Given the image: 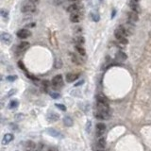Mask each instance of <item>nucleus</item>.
Returning <instances> with one entry per match:
<instances>
[{
    "label": "nucleus",
    "instance_id": "34",
    "mask_svg": "<svg viewBox=\"0 0 151 151\" xmlns=\"http://www.w3.org/2000/svg\"><path fill=\"white\" fill-rule=\"evenodd\" d=\"M42 84H43V87L45 88V90H47V89L49 87V85H50V83H49L48 80H44V81H43Z\"/></svg>",
    "mask_w": 151,
    "mask_h": 151
},
{
    "label": "nucleus",
    "instance_id": "21",
    "mask_svg": "<svg viewBox=\"0 0 151 151\" xmlns=\"http://www.w3.org/2000/svg\"><path fill=\"white\" fill-rule=\"evenodd\" d=\"M96 102L97 103H109L107 97L104 96L103 94H97L96 95Z\"/></svg>",
    "mask_w": 151,
    "mask_h": 151
},
{
    "label": "nucleus",
    "instance_id": "9",
    "mask_svg": "<svg viewBox=\"0 0 151 151\" xmlns=\"http://www.w3.org/2000/svg\"><path fill=\"white\" fill-rule=\"evenodd\" d=\"M96 109H97L98 112H110V106H109V103H97V102H96Z\"/></svg>",
    "mask_w": 151,
    "mask_h": 151
},
{
    "label": "nucleus",
    "instance_id": "23",
    "mask_svg": "<svg viewBox=\"0 0 151 151\" xmlns=\"http://www.w3.org/2000/svg\"><path fill=\"white\" fill-rule=\"evenodd\" d=\"M97 147L98 148H105L106 147V140L105 138H99L97 142Z\"/></svg>",
    "mask_w": 151,
    "mask_h": 151
},
{
    "label": "nucleus",
    "instance_id": "31",
    "mask_svg": "<svg viewBox=\"0 0 151 151\" xmlns=\"http://www.w3.org/2000/svg\"><path fill=\"white\" fill-rule=\"evenodd\" d=\"M56 107L58 108L59 110H63V112H65V110H66V107L64 106L63 104H56Z\"/></svg>",
    "mask_w": 151,
    "mask_h": 151
},
{
    "label": "nucleus",
    "instance_id": "38",
    "mask_svg": "<svg viewBox=\"0 0 151 151\" xmlns=\"http://www.w3.org/2000/svg\"><path fill=\"white\" fill-rule=\"evenodd\" d=\"M29 1L30 2H32V3H34V4H36V3H38L40 0H29Z\"/></svg>",
    "mask_w": 151,
    "mask_h": 151
},
{
    "label": "nucleus",
    "instance_id": "13",
    "mask_svg": "<svg viewBox=\"0 0 151 151\" xmlns=\"http://www.w3.org/2000/svg\"><path fill=\"white\" fill-rule=\"evenodd\" d=\"M94 115L99 120H107L110 118V112H98L97 110Z\"/></svg>",
    "mask_w": 151,
    "mask_h": 151
},
{
    "label": "nucleus",
    "instance_id": "11",
    "mask_svg": "<svg viewBox=\"0 0 151 151\" xmlns=\"http://www.w3.org/2000/svg\"><path fill=\"white\" fill-rule=\"evenodd\" d=\"M79 78V74H76V73H68L65 76L66 81L68 83H72L74 81L78 80V78Z\"/></svg>",
    "mask_w": 151,
    "mask_h": 151
},
{
    "label": "nucleus",
    "instance_id": "32",
    "mask_svg": "<svg viewBox=\"0 0 151 151\" xmlns=\"http://www.w3.org/2000/svg\"><path fill=\"white\" fill-rule=\"evenodd\" d=\"M18 78V76H7V80L9 81H14V80H16V79Z\"/></svg>",
    "mask_w": 151,
    "mask_h": 151
},
{
    "label": "nucleus",
    "instance_id": "25",
    "mask_svg": "<svg viewBox=\"0 0 151 151\" xmlns=\"http://www.w3.org/2000/svg\"><path fill=\"white\" fill-rule=\"evenodd\" d=\"M18 105H19V101L14 99V100H11L10 103H9V108L10 109H15V108L18 107Z\"/></svg>",
    "mask_w": 151,
    "mask_h": 151
},
{
    "label": "nucleus",
    "instance_id": "29",
    "mask_svg": "<svg viewBox=\"0 0 151 151\" xmlns=\"http://www.w3.org/2000/svg\"><path fill=\"white\" fill-rule=\"evenodd\" d=\"M118 42H119L121 45H127L128 43V39H127V37H123V38L119 39V40H118Z\"/></svg>",
    "mask_w": 151,
    "mask_h": 151
},
{
    "label": "nucleus",
    "instance_id": "36",
    "mask_svg": "<svg viewBox=\"0 0 151 151\" xmlns=\"http://www.w3.org/2000/svg\"><path fill=\"white\" fill-rule=\"evenodd\" d=\"M15 92H16V91H15V90H11V91L10 92V93H9V94H7V96H8V97H10V96H11V94H14V93H15Z\"/></svg>",
    "mask_w": 151,
    "mask_h": 151
},
{
    "label": "nucleus",
    "instance_id": "18",
    "mask_svg": "<svg viewBox=\"0 0 151 151\" xmlns=\"http://www.w3.org/2000/svg\"><path fill=\"white\" fill-rule=\"evenodd\" d=\"M78 11H80V6H79V4H71L67 8V11L70 12V13H73V12H76Z\"/></svg>",
    "mask_w": 151,
    "mask_h": 151
},
{
    "label": "nucleus",
    "instance_id": "41",
    "mask_svg": "<svg viewBox=\"0 0 151 151\" xmlns=\"http://www.w3.org/2000/svg\"><path fill=\"white\" fill-rule=\"evenodd\" d=\"M68 1H71V2H74V1H76V0H68Z\"/></svg>",
    "mask_w": 151,
    "mask_h": 151
},
{
    "label": "nucleus",
    "instance_id": "7",
    "mask_svg": "<svg viewBox=\"0 0 151 151\" xmlns=\"http://www.w3.org/2000/svg\"><path fill=\"white\" fill-rule=\"evenodd\" d=\"M81 18H82V14L79 11H76V12H73V13L70 14V20H71V22H73V23L80 22Z\"/></svg>",
    "mask_w": 151,
    "mask_h": 151
},
{
    "label": "nucleus",
    "instance_id": "2",
    "mask_svg": "<svg viewBox=\"0 0 151 151\" xmlns=\"http://www.w3.org/2000/svg\"><path fill=\"white\" fill-rule=\"evenodd\" d=\"M63 84H64V82H63V76L61 75H57L52 78L51 85L53 88L61 89L63 86Z\"/></svg>",
    "mask_w": 151,
    "mask_h": 151
},
{
    "label": "nucleus",
    "instance_id": "40",
    "mask_svg": "<svg viewBox=\"0 0 151 151\" xmlns=\"http://www.w3.org/2000/svg\"><path fill=\"white\" fill-rule=\"evenodd\" d=\"M114 15H115V11H112V17H114Z\"/></svg>",
    "mask_w": 151,
    "mask_h": 151
},
{
    "label": "nucleus",
    "instance_id": "19",
    "mask_svg": "<svg viewBox=\"0 0 151 151\" xmlns=\"http://www.w3.org/2000/svg\"><path fill=\"white\" fill-rule=\"evenodd\" d=\"M115 58H116L118 61H125L126 60H127L128 56H127V54H126L125 52H123V51H118V52L116 53Z\"/></svg>",
    "mask_w": 151,
    "mask_h": 151
},
{
    "label": "nucleus",
    "instance_id": "17",
    "mask_svg": "<svg viewBox=\"0 0 151 151\" xmlns=\"http://www.w3.org/2000/svg\"><path fill=\"white\" fill-rule=\"evenodd\" d=\"M29 47V42H26V41H22L20 43L19 45H18V50L23 52V51H26L27 48Z\"/></svg>",
    "mask_w": 151,
    "mask_h": 151
},
{
    "label": "nucleus",
    "instance_id": "26",
    "mask_svg": "<svg viewBox=\"0 0 151 151\" xmlns=\"http://www.w3.org/2000/svg\"><path fill=\"white\" fill-rule=\"evenodd\" d=\"M76 44H78V45H82L85 43V39H84V37H83V36L78 35V36L76 37Z\"/></svg>",
    "mask_w": 151,
    "mask_h": 151
},
{
    "label": "nucleus",
    "instance_id": "12",
    "mask_svg": "<svg viewBox=\"0 0 151 151\" xmlns=\"http://www.w3.org/2000/svg\"><path fill=\"white\" fill-rule=\"evenodd\" d=\"M47 119L48 122H57L59 119H60V115L58 114L57 112H49L48 114L47 115Z\"/></svg>",
    "mask_w": 151,
    "mask_h": 151
},
{
    "label": "nucleus",
    "instance_id": "1",
    "mask_svg": "<svg viewBox=\"0 0 151 151\" xmlns=\"http://www.w3.org/2000/svg\"><path fill=\"white\" fill-rule=\"evenodd\" d=\"M36 11V6L34 3L32 2H25L24 4L21 7V11L23 13H31V12H34Z\"/></svg>",
    "mask_w": 151,
    "mask_h": 151
},
{
    "label": "nucleus",
    "instance_id": "35",
    "mask_svg": "<svg viewBox=\"0 0 151 151\" xmlns=\"http://www.w3.org/2000/svg\"><path fill=\"white\" fill-rule=\"evenodd\" d=\"M50 95H51V97L52 98H54V99H58L59 97H60V94H58V93H50Z\"/></svg>",
    "mask_w": 151,
    "mask_h": 151
},
{
    "label": "nucleus",
    "instance_id": "8",
    "mask_svg": "<svg viewBox=\"0 0 151 151\" xmlns=\"http://www.w3.org/2000/svg\"><path fill=\"white\" fill-rule=\"evenodd\" d=\"M127 17H128V20L131 23H135L139 21V15L135 11H128L127 13Z\"/></svg>",
    "mask_w": 151,
    "mask_h": 151
},
{
    "label": "nucleus",
    "instance_id": "20",
    "mask_svg": "<svg viewBox=\"0 0 151 151\" xmlns=\"http://www.w3.org/2000/svg\"><path fill=\"white\" fill-rule=\"evenodd\" d=\"M70 56H71V60H72V61L75 64H78V65H80V64L82 63V61L80 60V58H78L76 55L75 54H73V53H71L70 54Z\"/></svg>",
    "mask_w": 151,
    "mask_h": 151
},
{
    "label": "nucleus",
    "instance_id": "10",
    "mask_svg": "<svg viewBox=\"0 0 151 151\" xmlns=\"http://www.w3.org/2000/svg\"><path fill=\"white\" fill-rule=\"evenodd\" d=\"M1 41L4 43L5 45H11V43L12 42V37L10 33L7 32H3L1 34Z\"/></svg>",
    "mask_w": 151,
    "mask_h": 151
},
{
    "label": "nucleus",
    "instance_id": "37",
    "mask_svg": "<svg viewBox=\"0 0 151 151\" xmlns=\"http://www.w3.org/2000/svg\"><path fill=\"white\" fill-rule=\"evenodd\" d=\"M82 83H84V80H80L79 82H78V83H76V84H75V86L76 87V86H79V85H81Z\"/></svg>",
    "mask_w": 151,
    "mask_h": 151
},
{
    "label": "nucleus",
    "instance_id": "27",
    "mask_svg": "<svg viewBox=\"0 0 151 151\" xmlns=\"http://www.w3.org/2000/svg\"><path fill=\"white\" fill-rule=\"evenodd\" d=\"M40 151H58V148L56 146H45L40 149Z\"/></svg>",
    "mask_w": 151,
    "mask_h": 151
},
{
    "label": "nucleus",
    "instance_id": "4",
    "mask_svg": "<svg viewBox=\"0 0 151 151\" xmlns=\"http://www.w3.org/2000/svg\"><path fill=\"white\" fill-rule=\"evenodd\" d=\"M24 146H25V150L26 151H40L38 146H37V144L32 141H27V143L24 144Z\"/></svg>",
    "mask_w": 151,
    "mask_h": 151
},
{
    "label": "nucleus",
    "instance_id": "22",
    "mask_svg": "<svg viewBox=\"0 0 151 151\" xmlns=\"http://www.w3.org/2000/svg\"><path fill=\"white\" fill-rule=\"evenodd\" d=\"M114 36H115V38H116V40L118 41L119 39H121V38H123V37H127L126 36L124 33H123L121 30H120L118 27L115 29V31H114Z\"/></svg>",
    "mask_w": 151,
    "mask_h": 151
},
{
    "label": "nucleus",
    "instance_id": "14",
    "mask_svg": "<svg viewBox=\"0 0 151 151\" xmlns=\"http://www.w3.org/2000/svg\"><path fill=\"white\" fill-rule=\"evenodd\" d=\"M12 140H13V134H11V133L5 134L4 137H3V139H2V144H3V146L9 144Z\"/></svg>",
    "mask_w": 151,
    "mask_h": 151
},
{
    "label": "nucleus",
    "instance_id": "6",
    "mask_svg": "<svg viewBox=\"0 0 151 151\" xmlns=\"http://www.w3.org/2000/svg\"><path fill=\"white\" fill-rule=\"evenodd\" d=\"M95 128H96V136L100 138L106 131V125L104 123H97Z\"/></svg>",
    "mask_w": 151,
    "mask_h": 151
},
{
    "label": "nucleus",
    "instance_id": "5",
    "mask_svg": "<svg viewBox=\"0 0 151 151\" xmlns=\"http://www.w3.org/2000/svg\"><path fill=\"white\" fill-rule=\"evenodd\" d=\"M129 8L132 11H135L137 13H140L141 11V8L139 5V0H130L129 1Z\"/></svg>",
    "mask_w": 151,
    "mask_h": 151
},
{
    "label": "nucleus",
    "instance_id": "3",
    "mask_svg": "<svg viewBox=\"0 0 151 151\" xmlns=\"http://www.w3.org/2000/svg\"><path fill=\"white\" fill-rule=\"evenodd\" d=\"M16 35H17L18 38L24 40V39H27V38H29V37L31 35V32H30L27 29H22L18 30L17 33H16Z\"/></svg>",
    "mask_w": 151,
    "mask_h": 151
},
{
    "label": "nucleus",
    "instance_id": "39",
    "mask_svg": "<svg viewBox=\"0 0 151 151\" xmlns=\"http://www.w3.org/2000/svg\"><path fill=\"white\" fill-rule=\"evenodd\" d=\"M96 151H106V150H105V148H98Z\"/></svg>",
    "mask_w": 151,
    "mask_h": 151
},
{
    "label": "nucleus",
    "instance_id": "24",
    "mask_svg": "<svg viewBox=\"0 0 151 151\" xmlns=\"http://www.w3.org/2000/svg\"><path fill=\"white\" fill-rule=\"evenodd\" d=\"M75 48H76V50L78 51V54H80L81 56H86L85 49L83 48L82 45H76Z\"/></svg>",
    "mask_w": 151,
    "mask_h": 151
},
{
    "label": "nucleus",
    "instance_id": "30",
    "mask_svg": "<svg viewBox=\"0 0 151 151\" xmlns=\"http://www.w3.org/2000/svg\"><path fill=\"white\" fill-rule=\"evenodd\" d=\"M91 128H92V123H91V121H87V123H86V131H87V133H90Z\"/></svg>",
    "mask_w": 151,
    "mask_h": 151
},
{
    "label": "nucleus",
    "instance_id": "28",
    "mask_svg": "<svg viewBox=\"0 0 151 151\" xmlns=\"http://www.w3.org/2000/svg\"><path fill=\"white\" fill-rule=\"evenodd\" d=\"M0 14H1V16L3 18H5V19H7V18H9V11H6V10H1V11H0Z\"/></svg>",
    "mask_w": 151,
    "mask_h": 151
},
{
    "label": "nucleus",
    "instance_id": "33",
    "mask_svg": "<svg viewBox=\"0 0 151 151\" xmlns=\"http://www.w3.org/2000/svg\"><path fill=\"white\" fill-rule=\"evenodd\" d=\"M91 16H92V18H93V20L94 21V22H97V21H99V15L98 14H95V13H92L91 14Z\"/></svg>",
    "mask_w": 151,
    "mask_h": 151
},
{
    "label": "nucleus",
    "instance_id": "16",
    "mask_svg": "<svg viewBox=\"0 0 151 151\" xmlns=\"http://www.w3.org/2000/svg\"><path fill=\"white\" fill-rule=\"evenodd\" d=\"M63 121V125L67 128L72 127V126L74 125V121H73V119H72V117L71 116H68V115L64 116Z\"/></svg>",
    "mask_w": 151,
    "mask_h": 151
},
{
    "label": "nucleus",
    "instance_id": "15",
    "mask_svg": "<svg viewBox=\"0 0 151 151\" xmlns=\"http://www.w3.org/2000/svg\"><path fill=\"white\" fill-rule=\"evenodd\" d=\"M47 132L52 137H56V138H61L63 137V134L55 128H48L47 130Z\"/></svg>",
    "mask_w": 151,
    "mask_h": 151
}]
</instances>
